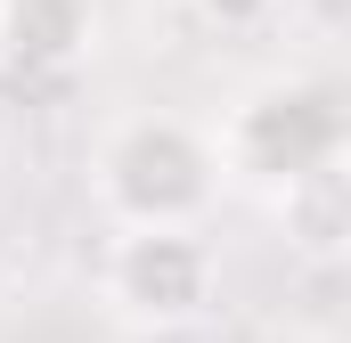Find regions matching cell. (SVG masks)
Wrapping results in <instances>:
<instances>
[{
  "label": "cell",
  "mask_w": 351,
  "mask_h": 343,
  "mask_svg": "<svg viewBox=\"0 0 351 343\" xmlns=\"http://www.w3.org/2000/svg\"><path fill=\"white\" fill-rule=\"evenodd\" d=\"M221 196V147L188 115H131L98 147V204L114 229H196Z\"/></svg>",
  "instance_id": "6da1fadb"
},
{
  "label": "cell",
  "mask_w": 351,
  "mask_h": 343,
  "mask_svg": "<svg viewBox=\"0 0 351 343\" xmlns=\"http://www.w3.org/2000/svg\"><path fill=\"white\" fill-rule=\"evenodd\" d=\"M343 139H351V106H343V82H327V74H286V82L245 90L229 106V123L213 131L221 172L254 180L269 196L343 164Z\"/></svg>",
  "instance_id": "7a4b0ae2"
},
{
  "label": "cell",
  "mask_w": 351,
  "mask_h": 343,
  "mask_svg": "<svg viewBox=\"0 0 351 343\" xmlns=\"http://www.w3.org/2000/svg\"><path fill=\"white\" fill-rule=\"evenodd\" d=\"M98 41L90 0H0V58L16 74H66Z\"/></svg>",
  "instance_id": "277c9868"
},
{
  "label": "cell",
  "mask_w": 351,
  "mask_h": 343,
  "mask_svg": "<svg viewBox=\"0 0 351 343\" xmlns=\"http://www.w3.org/2000/svg\"><path fill=\"white\" fill-rule=\"evenodd\" d=\"M196 8H204V25H221V33H254V25L278 16V0H196Z\"/></svg>",
  "instance_id": "8992f818"
},
{
  "label": "cell",
  "mask_w": 351,
  "mask_h": 343,
  "mask_svg": "<svg viewBox=\"0 0 351 343\" xmlns=\"http://www.w3.org/2000/svg\"><path fill=\"white\" fill-rule=\"evenodd\" d=\"M106 303L139 327H188L213 303V246L196 229H114Z\"/></svg>",
  "instance_id": "3957f363"
},
{
  "label": "cell",
  "mask_w": 351,
  "mask_h": 343,
  "mask_svg": "<svg viewBox=\"0 0 351 343\" xmlns=\"http://www.w3.org/2000/svg\"><path fill=\"white\" fill-rule=\"evenodd\" d=\"M278 213H286V229L311 246V254H343V164L311 172V180H294V188H278Z\"/></svg>",
  "instance_id": "5b68a950"
}]
</instances>
